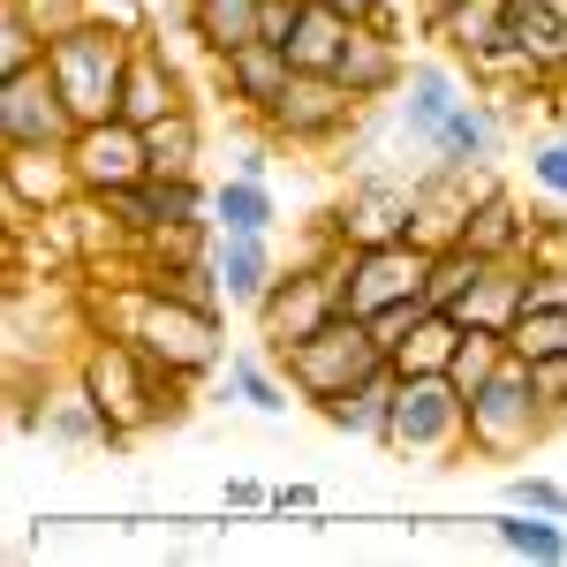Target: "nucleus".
Wrapping results in <instances>:
<instances>
[{"label": "nucleus", "instance_id": "nucleus-19", "mask_svg": "<svg viewBox=\"0 0 567 567\" xmlns=\"http://www.w3.org/2000/svg\"><path fill=\"white\" fill-rule=\"evenodd\" d=\"M393 393H401V363H379L363 386L349 393H333V401H318V416L333 424V432H349V439H371L379 454H386V432H393Z\"/></svg>", "mask_w": 567, "mask_h": 567}, {"label": "nucleus", "instance_id": "nucleus-11", "mask_svg": "<svg viewBox=\"0 0 567 567\" xmlns=\"http://www.w3.org/2000/svg\"><path fill=\"white\" fill-rule=\"evenodd\" d=\"M470 99V69L462 61H409V84H401V99H393V136L416 152V159H432L439 130L454 122V106Z\"/></svg>", "mask_w": 567, "mask_h": 567}, {"label": "nucleus", "instance_id": "nucleus-45", "mask_svg": "<svg viewBox=\"0 0 567 567\" xmlns=\"http://www.w3.org/2000/svg\"><path fill=\"white\" fill-rule=\"evenodd\" d=\"M235 175H258V182H272V159H265V144H250V152L235 159Z\"/></svg>", "mask_w": 567, "mask_h": 567}, {"label": "nucleus", "instance_id": "nucleus-28", "mask_svg": "<svg viewBox=\"0 0 567 567\" xmlns=\"http://www.w3.org/2000/svg\"><path fill=\"white\" fill-rule=\"evenodd\" d=\"M484 272H492V258H484V250H470V243H446V250H432V272H424V303H432V310H462V303H470V288H477Z\"/></svg>", "mask_w": 567, "mask_h": 567}, {"label": "nucleus", "instance_id": "nucleus-44", "mask_svg": "<svg viewBox=\"0 0 567 567\" xmlns=\"http://www.w3.org/2000/svg\"><path fill=\"white\" fill-rule=\"evenodd\" d=\"M454 8H462V0H416V31H424V39H439V23H446Z\"/></svg>", "mask_w": 567, "mask_h": 567}, {"label": "nucleus", "instance_id": "nucleus-40", "mask_svg": "<svg viewBox=\"0 0 567 567\" xmlns=\"http://www.w3.org/2000/svg\"><path fill=\"white\" fill-rule=\"evenodd\" d=\"M296 16H303V0H265V8H258V39L288 45V39H296Z\"/></svg>", "mask_w": 567, "mask_h": 567}, {"label": "nucleus", "instance_id": "nucleus-13", "mask_svg": "<svg viewBox=\"0 0 567 567\" xmlns=\"http://www.w3.org/2000/svg\"><path fill=\"white\" fill-rule=\"evenodd\" d=\"M424 272H432V250H424V243H379V250H355L341 303H349L355 318H379V310L401 303V296H424Z\"/></svg>", "mask_w": 567, "mask_h": 567}, {"label": "nucleus", "instance_id": "nucleus-7", "mask_svg": "<svg viewBox=\"0 0 567 567\" xmlns=\"http://www.w3.org/2000/svg\"><path fill=\"white\" fill-rule=\"evenodd\" d=\"M326 227L349 243V250H379V243H409L416 227V175H393L379 159H363L349 182V197L326 213Z\"/></svg>", "mask_w": 567, "mask_h": 567}, {"label": "nucleus", "instance_id": "nucleus-33", "mask_svg": "<svg viewBox=\"0 0 567 567\" xmlns=\"http://www.w3.org/2000/svg\"><path fill=\"white\" fill-rule=\"evenodd\" d=\"M507 355H515V349H507V333H484V326H470V333H462V349H454V363H446V379H454L462 393H477L484 379L507 363Z\"/></svg>", "mask_w": 567, "mask_h": 567}, {"label": "nucleus", "instance_id": "nucleus-43", "mask_svg": "<svg viewBox=\"0 0 567 567\" xmlns=\"http://www.w3.org/2000/svg\"><path fill=\"white\" fill-rule=\"evenodd\" d=\"M272 515H318V484H272Z\"/></svg>", "mask_w": 567, "mask_h": 567}, {"label": "nucleus", "instance_id": "nucleus-22", "mask_svg": "<svg viewBox=\"0 0 567 567\" xmlns=\"http://www.w3.org/2000/svg\"><path fill=\"white\" fill-rule=\"evenodd\" d=\"M355 39V16H341L333 0H303V16H296V39H288V61L296 69H341V53Z\"/></svg>", "mask_w": 567, "mask_h": 567}, {"label": "nucleus", "instance_id": "nucleus-3", "mask_svg": "<svg viewBox=\"0 0 567 567\" xmlns=\"http://www.w3.org/2000/svg\"><path fill=\"white\" fill-rule=\"evenodd\" d=\"M280 371H288V386H296V401H333V393H349V386H363L379 363H386V349L371 341V326L355 318V310H341L333 326H318L310 341H296V349H280L272 355Z\"/></svg>", "mask_w": 567, "mask_h": 567}, {"label": "nucleus", "instance_id": "nucleus-25", "mask_svg": "<svg viewBox=\"0 0 567 567\" xmlns=\"http://www.w3.org/2000/svg\"><path fill=\"white\" fill-rule=\"evenodd\" d=\"M144 144H152V182L205 175V122H197V106H175L167 122H152Z\"/></svg>", "mask_w": 567, "mask_h": 567}, {"label": "nucleus", "instance_id": "nucleus-36", "mask_svg": "<svg viewBox=\"0 0 567 567\" xmlns=\"http://www.w3.org/2000/svg\"><path fill=\"white\" fill-rule=\"evenodd\" d=\"M499 507H537V515H567V484H553V477H529V470H515V477L499 484Z\"/></svg>", "mask_w": 567, "mask_h": 567}, {"label": "nucleus", "instance_id": "nucleus-24", "mask_svg": "<svg viewBox=\"0 0 567 567\" xmlns=\"http://www.w3.org/2000/svg\"><path fill=\"white\" fill-rule=\"evenodd\" d=\"M213 227L227 235H280V197L258 175H227L213 182Z\"/></svg>", "mask_w": 567, "mask_h": 567}, {"label": "nucleus", "instance_id": "nucleus-27", "mask_svg": "<svg viewBox=\"0 0 567 567\" xmlns=\"http://www.w3.org/2000/svg\"><path fill=\"white\" fill-rule=\"evenodd\" d=\"M219 379H227V393H235V401H250L258 416H288V393H296V386H288V371H280L265 349H235Z\"/></svg>", "mask_w": 567, "mask_h": 567}, {"label": "nucleus", "instance_id": "nucleus-41", "mask_svg": "<svg viewBox=\"0 0 567 567\" xmlns=\"http://www.w3.org/2000/svg\"><path fill=\"white\" fill-rule=\"evenodd\" d=\"M567 303V265H529V310Z\"/></svg>", "mask_w": 567, "mask_h": 567}, {"label": "nucleus", "instance_id": "nucleus-2", "mask_svg": "<svg viewBox=\"0 0 567 567\" xmlns=\"http://www.w3.org/2000/svg\"><path fill=\"white\" fill-rule=\"evenodd\" d=\"M386 454L393 462H416V470H454L470 454V393L454 386L446 371H401Z\"/></svg>", "mask_w": 567, "mask_h": 567}, {"label": "nucleus", "instance_id": "nucleus-4", "mask_svg": "<svg viewBox=\"0 0 567 567\" xmlns=\"http://www.w3.org/2000/svg\"><path fill=\"white\" fill-rule=\"evenodd\" d=\"M545 432H553V416H545L537 393H529V363L507 355V363L470 393V454H477V462H523Z\"/></svg>", "mask_w": 567, "mask_h": 567}, {"label": "nucleus", "instance_id": "nucleus-16", "mask_svg": "<svg viewBox=\"0 0 567 567\" xmlns=\"http://www.w3.org/2000/svg\"><path fill=\"white\" fill-rule=\"evenodd\" d=\"M175 106H189V91H182V69L167 61L159 31H144V39H130V76H122V122L152 130V122H167Z\"/></svg>", "mask_w": 567, "mask_h": 567}, {"label": "nucleus", "instance_id": "nucleus-20", "mask_svg": "<svg viewBox=\"0 0 567 567\" xmlns=\"http://www.w3.org/2000/svg\"><path fill=\"white\" fill-rule=\"evenodd\" d=\"M529 310V265L523 258H492L477 288H470V303L454 310L462 326H484V333H515V318Z\"/></svg>", "mask_w": 567, "mask_h": 567}, {"label": "nucleus", "instance_id": "nucleus-10", "mask_svg": "<svg viewBox=\"0 0 567 567\" xmlns=\"http://www.w3.org/2000/svg\"><path fill=\"white\" fill-rule=\"evenodd\" d=\"M69 197H84L69 144H0V213H8V235L45 213H61Z\"/></svg>", "mask_w": 567, "mask_h": 567}, {"label": "nucleus", "instance_id": "nucleus-8", "mask_svg": "<svg viewBox=\"0 0 567 567\" xmlns=\"http://www.w3.org/2000/svg\"><path fill=\"white\" fill-rule=\"evenodd\" d=\"M341 310H349V303H341V280H333L326 265H310V258L280 265V280H272L265 303L250 310V318H258V349L265 355L296 349V341H310L318 326H333Z\"/></svg>", "mask_w": 567, "mask_h": 567}, {"label": "nucleus", "instance_id": "nucleus-12", "mask_svg": "<svg viewBox=\"0 0 567 567\" xmlns=\"http://www.w3.org/2000/svg\"><path fill=\"white\" fill-rule=\"evenodd\" d=\"M76 130L84 122L53 76V61L23 69V76H0V144H69Z\"/></svg>", "mask_w": 567, "mask_h": 567}, {"label": "nucleus", "instance_id": "nucleus-9", "mask_svg": "<svg viewBox=\"0 0 567 567\" xmlns=\"http://www.w3.org/2000/svg\"><path fill=\"white\" fill-rule=\"evenodd\" d=\"M355 122H363V106L349 99L341 76H326V69H296L288 91H280V106L265 114V136H272V144H296V152H333Z\"/></svg>", "mask_w": 567, "mask_h": 567}, {"label": "nucleus", "instance_id": "nucleus-21", "mask_svg": "<svg viewBox=\"0 0 567 567\" xmlns=\"http://www.w3.org/2000/svg\"><path fill=\"white\" fill-rule=\"evenodd\" d=\"M523 235H529V213L507 197V182L484 175L477 205H470V227H462V243L484 250V258H523Z\"/></svg>", "mask_w": 567, "mask_h": 567}, {"label": "nucleus", "instance_id": "nucleus-38", "mask_svg": "<svg viewBox=\"0 0 567 567\" xmlns=\"http://www.w3.org/2000/svg\"><path fill=\"white\" fill-rule=\"evenodd\" d=\"M424 310H432L424 296H401V303H386L379 318H363V326H371V341H379V349L393 355L401 341H409V333H416V318H424Z\"/></svg>", "mask_w": 567, "mask_h": 567}, {"label": "nucleus", "instance_id": "nucleus-46", "mask_svg": "<svg viewBox=\"0 0 567 567\" xmlns=\"http://www.w3.org/2000/svg\"><path fill=\"white\" fill-rule=\"evenodd\" d=\"M333 8H341V16H355V23H371V8H379V0H333Z\"/></svg>", "mask_w": 567, "mask_h": 567}, {"label": "nucleus", "instance_id": "nucleus-42", "mask_svg": "<svg viewBox=\"0 0 567 567\" xmlns=\"http://www.w3.org/2000/svg\"><path fill=\"white\" fill-rule=\"evenodd\" d=\"M227 507H243V515H272V484L265 477H227Z\"/></svg>", "mask_w": 567, "mask_h": 567}, {"label": "nucleus", "instance_id": "nucleus-32", "mask_svg": "<svg viewBox=\"0 0 567 567\" xmlns=\"http://www.w3.org/2000/svg\"><path fill=\"white\" fill-rule=\"evenodd\" d=\"M45 31L39 23H31V8H23V0H8V8H0V76H23V69H39L45 61Z\"/></svg>", "mask_w": 567, "mask_h": 567}, {"label": "nucleus", "instance_id": "nucleus-6", "mask_svg": "<svg viewBox=\"0 0 567 567\" xmlns=\"http://www.w3.org/2000/svg\"><path fill=\"white\" fill-rule=\"evenodd\" d=\"M45 61H53L61 91H69L76 122H114L122 114V76H130V39L122 31L76 23V31H61V39L45 45Z\"/></svg>", "mask_w": 567, "mask_h": 567}, {"label": "nucleus", "instance_id": "nucleus-14", "mask_svg": "<svg viewBox=\"0 0 567 567\" xmlns=\"http://www.w3.org/2000/svg\"><path fill=\"white\" fill-rule=\"evenodd\" d=\"M69 159H76V182L84 189H122V182H144L152 175V144L136 122H84V130L69 136Z\"/></svg>", "mask_w": 567, "mask_h": 567}, {"label": "nucleus", "instance_id": "nucleus-18", "mask_svg": "<svg viewBox=\"0 0 567 567\" xmlns=\"http://www.w3.org/2000/svg\"><path fill=\"white\" fill-rule=\"evenodd\" d=\"M213 265H219V288H227V310H258L265 288L280 280V243L272 235H213Z\"/></svg>", "mask_w": 567, "mask_h": 567}, {"label": "nucleus", "instance_id": "nucleus-35", "mask_svg": "<svg viewBox=\"0 0 567 567\" xmlns=\"http://www.w3.org/2000/svg\"><path fill=\"white\" fill-rule=\"evenodd\" d=\"M529 363V393H537V409L553 416V432L567 424V349H553V355H523Z\"/></svg>", "mask_w": 567, "mask_h": 567}, {"label": "nucleus", "instance_id": "nucleus-39", "mask_svg": "<svg viewBox=\"0 0 567 567\" xmlns=\"http://www.w3.org/2000/svg\"><path fill=\"white\" fill-rule=\"evenodd\" d=\"M91 23H106V31H122V39H144V31H159L152 23V0H84Z\"/></svg>", "mask_w": 567, "mask_h": 567}, {"label": "nucleus", "instance_id": "nucleus-29", "mask_svg": "<svg viewBox=\"0 0 567 567\" xmlns=\"http://www.w3.org/2000/svg\"><path fill=\"white\" fill-rule=\"evenodd\" d=\"M39 432H45V446H106V416H99V409H91V393L69 379V393H53V401H45Z\"/></svg>", "mask_w": 567, "mask_h": 567}, {"label": "nucleus", "instance_id": "nucleus-47", "mask_svg": "<svg viewBox=\"0 0 567 567\" xmlns=\"http://www.w3.org/2000/svg\"><path fill=\"white\" fill-rule=\"evenodd\" d=\"M393 8H416V0H393Z\"/></svg>", "mask_w": 567, "mask_h": 567}, {"label": "nucleus", "instance_id": "nucleus-17", "mask_svg": "<svg viewBox=\"0 0 567 567\" xmlns=\"http://www.w3.org/2000/svg\"><path fill=\"white\" fill-rule=\"evenodd\" d=\"M333 76L349 84V99L363 106V114H379V106L401 99V84H409V53H401V39L371 31V23H355V39H349V53H341Z\"/></svg>", "mask_w": 567, "mask_h": 567}, {"label": "nucleus", "instance_id": "nucleus-26", "mask_svg": "<svg viewBox=\"0 0 567 567\" xmlns=\"http://www.w3.org/2000/svg\"><path fill=\"white\" fill-rule=\"evenodd\" d=\"M492 537L515 553V560L560 567L567 560V515H537V507H499L492 515Z\"/></svg>", "mask_w": 567, "mask_h": 567}, {"label": "nucleus", "instance_id": "nucleus-31", "mask_svg": "<svg viewBox=\"0 0 567 567\" xmlns=\"http://www.w3.org/2000/svg\"><path fill=\"white\" fill-rule=\"evenodd\" d=\"M213 235H219V227H205V219H159V227L144 235V265H197V258H213Z\"/></svg>", "mask_w": 567, "mask_h": 567}, {"label": "nucleus", "instance_id": "nucleus-23", "mask_svg": "<svg viewBox=\"0 0 567 567\" xmlns=\"http://www.w3.org/2000/svg\"><path fill=\"white\" fill-rule=\"evenodd\" d=\"M258 8L265 0H182V31L219 61V53H235V45L258 39Z\"/></svg>", "mask_w": 567, "mask_h": 567}, {"label": "nucleus", "instance_id": "nucleus-5", "mask_svg": "<svg viewBox=\"0 0 567 567\" xmlns=\"http://www.w3.org/2000/svg\"><path fill=\"white\" fill-rule=\"evenodd\" d=\"M227 310H197V303H175V296H159L152 288V303H144V326H136V349L152 355V363H167L175 379L189 386H205L227 371V326H219Z\"/></svg>", "mask_w": 567, "mask_h": 567}, {"label": "nucleus", "instance_id": "nucleus-30", "mask_svg": "<svg viewBox=\"0 0 567 567\" xmlns=\"http://www.w3.org/2000/svg\"><path fill=\"white\" fill-rule=\"evenodd\" d=\"M462 333H470V326H462L454 310H424V318H416V333L393 349V363H401V371H446L454 349H462Z\"/></svg>", "mask_w": 567, "mask_h": 567}, {"label": "nucleus", "instance_id": "nucleus-34", "mask_svg": "<svg viewBox=\"0 0 567 567\" xmlns=\"http://www.w3.org/2000/svg\"><path fill=\"white\" fill-rule=\"evenodd\" d=\"M507 349H515V355H553V349H567V303L523 310V318H515V333H507Z\"/></svg>", "mask_w": 567, "mask_h": 567}, {"label": "nucleus", "instance_id": "nucleus-37", "mask_svg": "<svg viewBox=\"0 0 567 567\" xmlns=\"http://www.w3.org/2000/svg\"><path fill=\"white\" fill-rule=\"evenodd\" d=\"M529 182H537L553 205H567V136H560V130L529 144Z\"/></svg>", "mask_w": 567, "mask_h": 567}, {"label": "nucleus", "instance_id": "nucleus-15", "mask_svg": "<svg viewBox=\"0 0 567 567\" xmlns=\"http://www.w3.org/2000/svg\"><path fill=\"white\" fill-rule=\"evenodd\" d=\"M213 76H219V91H227V99H235V106H243L250 122H265V114L280 106L288 76H296V61H288V45L250 39V45H235V53H219Z\"/></svg>", "mask_w": 567, "mask_h": 567}, {"label": "nucleus", "instance_id": "nucleus-1", "mask_svg": "<svg viewBox=\"0 0 567 567\" xmlns=\"http://www.w3.org/2000/svg\"><path fill=\"white\" fill-rule=\"evenodd\" d=\"M76 386L91 393V409L106 416V454H130L136 439L152 432H175L182 416H189V401L197 386L175 379L167 363H152V355L122 341V333H84V349H76Z\"/></svg>", "mask_w": 567, "mask_h": 567}]
</instances>
